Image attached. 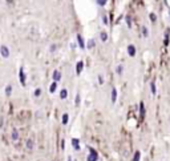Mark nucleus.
<instances>
[{
	"label": "nucleus",
	"mask_w": 170,
	"mask_h": 161,
	"mask_svg": "<svg viewBox=\"0 0 170 161\" xmlns=\"http://www.w3.org/2000/svg\"><path fill=\"white\" fill-rule=\"evenodd\" d=\"M169 33H170V29H166V32H165V40H163V44L165 45H169Z\"/></svg>",
	"instance_id": "obj_12"
},
{
	"label": "nucleus",
	"mask_w": 170,
	"mask_h": 161,
	"mask_svg": "<svg viewBox=\"0 0 170 161\" xmlns=\"http://www.w3.org/2000/svg\"><path fill=\"white\" fill-rule=\"evenodd\" d=\"M17 138H19V131L17 129H12V140L16 141Z\"/></svg>",
	"instance_id": "obj_14"
},
{
	"label": "nucleus",
	"mask_w": 170,
	"mask_h": 161,
	"mask_svg": "<svg viewBox=\"0 0 170 161\" xmlns=\"http://www.w3.org/2000/svg\"><path fill=\"white\" fill-rule=\"evenodd\" d=\"M128 55H129V56H132V57L136 55V47H134L133 44L128 45Z\"/></svg>",
	"instance_id": "obj_6"
},
{
	"label": "nucleus",
	"mask_w": 170,
	"mask_h": 161,
	"mask_svg": "<svg viewBox=\"0 0 170 161\" xmlns=\"http://www.w3.org/2000/svg\"><path fill=\"white\" fill-rule=\"evenodd\" d=\"M150 19H152V22H156V15H154V13H150Z\"/></svg>",
	"instance_id": "obj_32"
},
{
	"label": "nucleus",
	"mask_w": 170,
	"mask_h": 161,
	"mask_svg": "<svg viewBox=\"0 0 170 161\" xmlns=\"http://www.w3.org/2000/svg\"><path fill=\"white\" fill-rule=\"evenodd\" d=\"M64 148H65V141L62 140V141H61V149H64Z\"/></svg>",
	"instance_id": "obj_33"
},
{
	"label": "nucleus",
	"mask_w": 170,
	"mask_h": 161,
	"mask_svg": "<svg viewBox=\"0 0 170 161\" xmlns=\"http://www.w3.org/2000/svg\"><path fill=\"white\" fill-rule=\"evenodd\" d=\"M142 33H144V36H145V37H147V36H149V32H147V28H146V27H142Z\"/></svg>",
	"instance_id": "obj_26"
},
{
	"label": "nucleus",
	"mask_w": 170,
	"mask_h": 161,
	"mask_svg": "<svg viewBox=\"0 0 170 161\" xmlns=\"http://www.w3.org/2000/svg\"><path fill=\"white\" fill-rule=\"evenodd\" d=\"M100 37H101L102 41H106V39H108V33H106L105 31H102V32L100 33Z\"/></svg>",
	"instance_id": "obj_19"
},
{
	"label": "nucleus",
	"mask_w": 170,
	"mask_h": 161,
	"mask_svg": "<svg viewBox=\"0 0 170 161\" xmlns=\"http://www.w3.org/2000/svg\"><path fill=\"white\" fill-rule=\"evenodd\" d=\"M116 100H117V89L113 88L112 89V103H116Z\"/></svg>",
	"instance_id": "obj_13"
},
{
	"label": "nucleus",
	"mask_w": 170,
	"mask_h": 161,
	"mask_svg": "<svg viewBox=\"0 0 170 161\" xmlns=\"http://www.w3.org/2000/svg\"><path fill=\"white\" fill-rule=\"evenodd\" d=\"M82 68H84V63L82 61H77V64H76V73L80 75L82 72Z\"/></svg>",
	"instance_id": "obj_8"
},
{
	"label": "nucleus",
	"mask_w": 170,
	"mask_h": 161,
	"mask_svg": "<svg viewBox=\"0 0 170 161\" xmlns=\"http://www.w3.org/2000/svg\"><path fill=\"white\" fill-rule=\"evenodd\" d=\"M102 23H104L105 25H108V23H109V20H108V16H106V15H104V16H102Z\"/></svg>",
	"instance_id": "obj_25"
},
{
	"label": "nucleus",
	"mask_w": 170,
	"mask_h": 161,
	"mask_svg": "<svg viewBox=\"0 0 170 161\" xmlns=\"http://www.w3.org/2000/svg\"><path fill=\"white\" fill-rule=\"evenodd\" d=\"M19 77H20L21 85H25V75H24V69L23 68H20V71H19Z\"/></svg>",
	"instance_id": "obj_3"
},
{
	"label": "nucleus",
	"mask_w": 170,
	"mask_h": 161,
	"mask_svg": "<svg viewBox=\"0 0 170 161\" xmlns=\"http://www.w3.org/2000/svg\"><path fill=\"white\" fill-rule=\"evenodd\" d=\"M93 47H94V40H93V39H91L89 41H88V48L91 49V48H93Z\"/></svg>",
	"instance_id": "obj_24"
},
{
	"label": "nucleus",
	"mask_w": 170,
	"mask_h": 161,
	"mask_svg": "<svg viewBox=\"0 0 170 161\" xmlns=\"http://www.w3.org/2000/svg\"><path fill=\"white\" fill-rule=\"evenodd\" d=\"M68 161H72V157H68Z\"/></svg>",
	"instance_id": "obj_34"
},
{
	"label": "nucleus",
	"mask_w": 170,
	"mask_h": 161,
	"mask_svg": "<svg viewBox=\"0 0 170 161\" xmlns=\"http://www.w3.org/2000/svg\"><path fill=\"white\" fill-rule=\"evenodd\" d=\"M77 41H78V45L81 49H85V43H84V39L81 35H77Z\"/></svg>",
	"instance_id": "obj_9"
},
{
	"label": "nucleus",
	"mask_w": 170,
	"mask_h": 161,
	"mask_svg": "<svg viewBox=\"0 0 170 161\" xmlns=\"http://www.w3.org/2000/svg\"><path fill=\"white\" fill-rule=\"evenodd\" d=\"M98 83H100V84H104V77H102L101 75L98 76Z\"/></svg>",
	"instance_id": "obj_31"
},
{
	"label": "nucleus",
	"mask_w": 170,
	"mask_h": 161,
	"mask_svg": "<svg viewBox=\"0 0 170 161\" xmlns=\"http://www.w3.org/2000/svg\"><path fill=\"white\" fill-rule=\"evenodd\" d=\"M122 72H124V67H122V64L117 65V68H116V73H117V75H122Z\"/></svg>",
	"instance_id": "obj_18"
},
{
	"label": "nucleus",
	"mask_w": 170,
	"mask_h": 161,
	"mask_svg": "<svg viewBox=\"0 0 170 161\" xmlns=\"http://www.w3.org/2000/svg\"><path fill=\"white\" fill-rule=\"evenodd\" d=\"M125 20H126V24H128V27L130 28V27H132V17H130V16H126V19H125Z\"/></svg>",
	"instance_id": "obj_22"
},
{
	"label": "nucleus",
	"mask_w": 170,
	"mask_h": 161,
	"mask_svg": "<svg viewBox=\"0 0 170 161\" xmlns=\"http://www.w3.org/2000/svg\"><path fill=\"white\" fill-rule=\"evenodd\" d=\"M56 89H57V83H52L51 87H49V92H51V93H55Z\"/></svg>",
	"instance_id": "obj_15"
},
{
	"label": "nucleus",
	"mask_w": 170,
	"mask_h": 161,
	"mask_svg": "<svg viewBox=\"0 0 170 161\" xmlns=\"http://www.w3.org/2000/svg\"><path fill=\"white\" fill-rule=\"evenodd\" d=\"M89 154H88V157H87V161H97L98 160V153L93 149V148H91L89 147Z\"/></svg>",
	"instance_id": "obj_1"
},
{
	"label": "nucleus",
	"mask_w": 170,
	"mask_h": 161,
	"mask_svg": "<svg viewBox=\"0 0 170 161\" xmlns=\"http://www.w3.org/2000/svg\"><path fill=\"white\" fill-rule=\"evenodd\" d=\"M52 77H53V83H59L60 81V79H61V73H60V71H53V75H52Z\"/></svg>",
	"instance_id": "obj_4"
},
{
	"label": "nucleus",
	"mask_w": 170,
	"mask_h": 161,
	"mask_svg": "<svg viewBox=\"0 0 170 161\" xmlns=\"http://www.w3.org/2000/svg\"><path fill=\"white\" fill-rule=\"evenodd\" d=\"M11 93H12V85H7V88H6V95H7V96H11Z\"/></svg>",
	"instance_id": "obj_21"
},
{
	"label": "nucleus",
	"mask_w": 170,
	"mask_h": 161,
	"mask_svg": "<svg viewBox=\"0 0 170 161\" xmlns=\"http://www.w3.org/2000/svg\"><path fill=\"white\" fill-rule=\"evenodd\" d=\"M169 15H170V8H169Z\"/></svg>",
	"instance_id": "obj_35"
},
{
	"label": "nucleus",
	"mask_w": 170,
	"mask_h": 161,
	"mask_svg": "<svg viewBox=\"0 0 170 161\" xmlns=\"http://www.w3.org/2000/svg\"><path fill=\"white\" fill-rule=\"evenodd\" d=\"M40 95H41V89H40V88H37V89L35 91V96H36V97H39Z\"/></svg>",
	"instance_id": "obj_28"
},
{
	"label": "nucleus",
	"mask_w": 170,
	"mask_h": 161,
	"mask_svg": "<svg viewBox=\"0 0 170 161\" xmlns=\"http://www.w3.org/2000/svg\"><path fill=\"white\" fill-rule=\"evenodd\" d=\"M3 125H4V117L2 116L0 117V128H3Z\"/></svg>",
	"instance_id": "obj_29"
},
{
	"label": "nucleus",
	"mask_w": 170,
	"mask_h": 161,
	"mask_svg": "<svg viewBox=\"0 0 170 161\" xmlns=\"http://www.w3.org/2000/svg\"><path fill=\"white\" fill-rule=\"evenodd\" d=\"M96 4L100 6V7H104V6H106V2H105V0H97Z\"/></svg>",
	"instance_id": "obj_23"
},
{
	"label": "nucleus",
	"mask_w": 170,
	"mask_h": 161,
	"mask_svg": "<svg viewBox=\"0 0 170 161\" xmlns=\"http://www.w3.org/2000/svg\"><path fill=\"white\" fill-rule=\"evenodd\" d=\"M0 55H2L4 59L9 57V49H8L6 45H2V47H0Z\"/></svg>",
	"instance_id": "obj_2"
},
{
	"label": "nucleus",
	"mask_w": 170,
	"mask_h": 161,
	"mask_svg": "<svg viewBox=\"0 0 170 161\" xmlns=\"http://www.w3.org/2000/svg\"><path fill=\"white\" fill-rule=\"evenodd\" d=\"M49 51H51V52H55V51H56V44H52L51 48H49Z\"/></svg>",
	"instance_id": "obj_30"
},
{
	"label": "nucleus",
	"mask_w": 170,
	"mask_h": 161,
	"mask_svg": "<svg viewBox=\"0 0 170 161\" xmlns=\"http://www.w3.org/2000/svg\"><path fill=\"white\" fill-rule=\"evenodd\" d=\"M140 115H141V117L145 116V105H144V103H140Z\"/></svg>",
	"instance_id": "obj_17"
},
{
	"label": "nucleus",
	"mask_w": 170,
	"mask_h": 161,
	"mask_svg": "<svg viewBox=\"0 0 170 161\" xmlns=\"http://www.w3.org/2000/svg\"><path fill=\"white\" fill-rule=\"evenodd\" d=\"M68 120H69V116H68V113H64V115H62V118H61L62 124H64V125H67V124H68Z\"/></svg>",
	"instance_id": "obj_11"
},
{
	"label": "nucleus",
	"mask_w": 170,
	"mask_h": 161,
	"mask_svg": "<svg viewBox=\"0 0 170 161\" xmlns=\"http://www.w3.org/2000/svg\"><path fill=\"white\" fill-rule=\"evenodd\" d=\"M67 97H68V91L65 88H62L60 91V98H67Z\"/></svg>",
	"instance_id": "obj_10"
},
{
	"label": "nucleus",
	"mask_w": 170,
	"mask_h": 161,
	"mask_svg": "<svg viewBox=\"0 0 170 161\" xmlns=\"http://www.w3.org/2000/svg\"><path fill=\"white\" fill-rule=\"evenodd\" d=\"M75 103H76V105H80V93L76 95V101Z\"/></svg>",
	"instance_id": "obj_27"
},
{
	"label": "nucleus",
	"mask_w": 170,
	"mask_h": 161,
	"mask_svg": "<svg viewBox=\"0 0 170 161\" xmlns=\"http://www.w3.org/2000/svg\"><path fill=\"white\" fill-rule=\"evenodd\" d=\"M150 89H152V95L157 93V88H156V83L154 81H150Z\"/></svg>",
	"instance_id": "obj_16"
},
{
	"label": "nucleus",
	"mask_w": 170,
	"mask_h": 161,
	"mask_svg": "<svg viewBox=\"0 0 170 161\" xmlns=\"http://www.w3.org/2000/svg\"><path fill=\"white\" fill-rule=\"evenodd\" d=\"M72 147L75 150H80V140L78 138H72Z\"/></svg>",
	"instance_id": "obj_5"
},
{
	"label": "nucleus",
	"mask_w": 170,
	"mask_h": 161,
	"mask_svg": "<svg viewBox=\"0 0 170 161\" xmlns=\"http://www.w3.org/2000/svg\"><path fill=\"white\" fill-rule=\"evenodd\" d=\"M25 147H27V149H29V150L33 149V147H35V141H33V138H28V140H27Z\"/></svg>",
	"instance_id": "obj_7"
},
{
	"label": "nucleus",
	"mask_w": 170,
	"mask_h": 161,
	"mask_svg": "<svg viewBox=\"0 0 170 161\" xmlns=\"http://www.w3.org/2000/svg\"><path fill=\"white\" fill-rule=\"evenodd\" d=\"M141 160V153L137 150L136 153H134V157H133V161H140Z\"/></svg>",
	"instance_id": "obj_20"
}]
</instances>
